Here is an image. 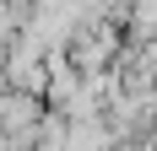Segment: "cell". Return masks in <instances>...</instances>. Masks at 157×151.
<instances>
[{
  "label": "cell",
  "instance_id": "cell-1",
  "mask_svg": "<svg viewBox=\"0 0 157 151\" xmlns=\"http://www.w3.org/2000/svg\"><path fill=\"white\" fill-rule=\"evenodd\" d=\"M33 113H38V108H33L27 97L0 103V130H6V135H16V140H33Z\"/></svg>",
  "mask_w": 157,
  "mask_h": 151
}]
</instances>
